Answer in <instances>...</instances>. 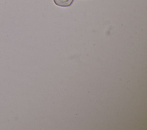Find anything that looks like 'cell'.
<instances>
[{
	"instance_id": "cell-1",
	"label": "cell",
	"mask_w": 147,
	"mask_h": 130,
	"mask_svg": "<svg viewBox=\"0 0 147 130\" xmlns=\"http://www.w3.org/2000/svg\"><path fill=\"white\" fill-rule=\"evenodd\" d=\"M74 0H53L55 5L61 7L69 6L73 2Z\"/></svg>"
}]
</instances>
